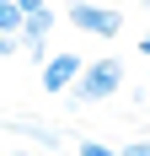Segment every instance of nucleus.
I'll return each instance as SVG.
<instances>
[{
    "instance_id": "obj_1",
    "label": "nucleus",
    "mask_w": 150,
    "mask_h": 156,
    "mask_svg": "<svg viewBox=\"0 0 150 156\" xmlns=\"http://www.w3.org/2000/svg\"><path fill=\"white\" fill-rule=\"evenodd\" d=\"M113 92H123V59L118 54H102V59L80 65V76H75V86L64 97H70L75 108H97V102H107Z\"/></svg>"
},
{
    "instance_id": "obj_2",
    "label": "nucleus",
    "mask_w": 150,
    "mask_h": 156,
    "mask_svg": "<svg viewBox=\"0 0 150 156\" xmlns=\"http://www.w3.org/2000/svg\"><path fill=\"white\" fill-rule=\"evenodd\" d=\"M64 22L91 32V38H118L123 32V11L118 5H97V0H70L64 5Z\"/></svg>"
},
{
    "instance_id": "obj_3",
    "label": "nucleus",
    "mask_w": 150,
    "mask_h": 156,
    "mask_svg": "<svg viewBox=\"0 0 150 156\" xmlns=\"http://www.w3.org/2000/svg\"><path fill=\"white\" fill-rule=\"evenodd\" d=\"M80 54H75V48H64V54H48L43 65H38V81H43V92H54V97H64L75 86V76H80Z\"/></svg>"
},
{
    "instance_id": "obj_4",
    "label": "nucleus",
    "mask_w": 150,
    "mask_h": 156,
    "mask_svg": "<svg viewBox=\"0 0 150 156\" xmlns=\"http://www.w3.org/2000/svg\"><path fill=\"white\" fill-rule=\"evenodd\" d=\"M5 129H16V135H27V140H38V151H59L64 135L54 124H38V119H5Z\"/></svg>"
},
{
    "instance_id": "obj_5",
    "label": "nucleus",
    "mask_w": 150,
    "mask_h": 156,
    "mask_svg": "<svg viewBox=\"0 0 150 156\" xmlns=\"http://www.w3.org/2000/svg\"><path fill=\"white\" fill-rule=\"evenodd\" d=\"M54 22H59V11H54V5H38V11H27V16H22V43H48Z\"/></svg>"
},
{
    "instance_id": "obj_6",
    "label": "nucleus",
    "mask_w": 150,
    "mask_h": 156,
    "mask_svg": "<svg viewBox=\"0 0 150 156\" xmlns=\"http://www.w3.org/2000/svg\"><path fill=\"white\" fill-rule=\"evenodd\" d=\"M80 156H118V151H113V145H102V140H91V135H86V140H80Z\"/></svg>"
},
{
    "instance_id": "obj_7",
    "label": "nucleus",
    "mask_w": 150,
    "mask_h": 156,
    "mask_svg": "<svg viewBox=\"0 0 150 156\" xmlns=\"http://www.w3.org/2000/svg\"><path fill=\"white\" fill-rule=\"evenodd\" d=\"M16 48H22V38H16V32H0V59H11Z\"/></svg>"
},
{
    "instance_id": "obj_8",
    "label": "nucleus",
    "mask_w": 150,
    "mask_h": 156,
    "mask_svg": "<svg viewBox=\"0 0 150 156\" xmlns=\"http://www.w3.org/2000/svg\"><path fill=\"white\" fill-rule=\"evenodd\" d=\"M118 156H150V140H129V145H123Z\"/></svg>"
},
{
    "instance_id": "obj_9",
    "label": "nucleus",
    "mask_w": 150,
    "mask_h": 156,
    "mask_svg": "<svg viewBox=\"0 0 150 156\" xmlns=\"http://www.w3.org/2000/svg\"><path fill=\"white\" fill-rule=\"evenodd\" d=\"M16 5H22V16H27V11H38V5H48V0H16Z\"/></svg>"
},
{
    "instance_id": "obj_10",
    "label": "nucleus",
    "mask_w": 150,
    "mask_h": 156,
    "mask_svg": "<svg viewBox=\"0 0 150 156\" xmlns=\"http://www.w3.org/2000/svg\"><path fill=\"white\" fill-rule=\"evenodd\" d=\"M139 54H145V59H150V38H139Z\"/></svg>"
},
{
    "instance_id": "obj_11",
    "label": "nucleus",
    "mask_w": 150,
    "mask_h": 156,
    "mask_svg": "<svg viewBox=\"0 0 150 156\" xmlns=\"http://www.w3.org/2000/svg\"><path fill=\"white\" fill-rule=\"evenodd\" d=\"M16 156H32V151H16Z\"/></svg>"
}]
</instances>
